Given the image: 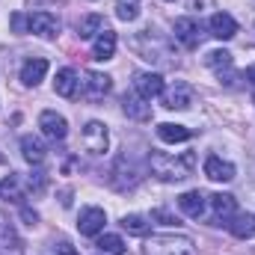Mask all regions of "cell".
Listing matches in <instances>:
<instances>
[{
  "label": "cell",
  "mask_w": 255,
  "mask_h": 255,
  "mask_svg": "<svg viewBox=\"0 0 255 255\" xmlns=\"http://www.w3.org/2000/svg\"><path fill=\"white\" fill-rule=\"evenodd\" d=\"M12 27H15V33L24 36V33H30V18L21 15V12H15V15H12Z\"/></svg>",
  "instance_id": "f546056e"
},
{
  "label": "cell",
  "mask_w": 255,
  "mask_h": 255,
  "mask_svg": "<svg viewBox=\"0 0 255 255\" xmlns=\"http://www.w3.org/2000/svg\"><path fill=\"white\" fill-rule=\"evenodd\" d=\"M30 33H36L39 39H57L60 36V18L51 12H33L30 15Z\"/></svg>",
  "instance_id": "52a82bcc"
},
{
  "label": "cell",
  "mask_w": 255,
  "mask_h": 255,
  "mask_svg": "<svg viewBox=\"0 0 255 255\" xmlns=\"http://www.w3.org/2000/svg\"><path fill=\"white\" fill-rule=\"evenodd\" d=\"M24 220H27V226H36V211H30V208H24Z\"/></svg>",
  "instance_id": "d6a6232c"
},
{
  "label": "cell",
  "mask_w": 255,
  "mask_h": 255,
  "mask_svg": "<svg viewBox=\"0 0 255 255\" xmlns=\"http://www.w3.org/2000/svg\"><path fill=\"white\" fill-rule=\"evenodd\" d=\"M142 255H193V241L184 235H154L145 241Z\"/></svg>",
  "instance_id": "3957f363"
},
{
  "label": "cell",
  "mask_w": 255,
  "mask_h": 255,
  "mask_svg": "<svg viewBox=\"0 0 255 255\" xmlns=\"http://www.w3.org/2000/svg\"><path fill=\"white\" fill-rule=\"evenodd\" d=\"M151 220H160L163 226H178V217H172V214H169V211H163V208L151 211Z\"/></svg>",
  "instance_id": "1f68e13d"
},
{
  "label": "cell",
  "mask_w": 255,
  "mask_h": 255,
  "mask_svg": "<svg viewBox=\"0 0 255 255\" xmlns=\"http://www.w3.org/2000/svg\"><path fill=\"white\" fill-rule=\"evenodd\" d=\"M122 110H125L128 119H133V122H145L151 116V104L145 98H139L136 92H128L125 98H122Z\"/></svg>",
  "instance_id": "9a60e30c"
},
{
  "label": "cell",
  "mask_w": 255,
  "mask_h": 255,
  "mask_svg": "<svg viewBox=\"0 0 255 255\" xmlns=\"http://www.w3.org/2000/svg\"><path fill=\"white\" fill-rule=\"evenodd\" d=\"M104 30V18L101 15H86V18H80V24H77V36L80 39H95L98 33Z\"/></svg>",
  "instance_id": "d4e9b609"
},
{
  "label": "cell",
  "mask_w": 255,
  "mask_h": 255,
  "mask_svg": "<svg viewBox=\"0 0 255 255\" xmlns=\"http://www.w3.org/2000/svg\"><path fill=\"white\" fill-rule=\"evenodd\" d=\"M110 89H113V80H110L107 74H101V71H86V74H83V98L101 101Z\"/></svg>",
  "instance_id": "8992f818"
},
{
  "label": "cell",
  "mask_w": 255,
  "mask_h": 255,
  "mask_svg": "<svg viewBox=\"0 0 255 255\" xmlns=\"http://www.w3.org/2000/svg\"><path fill=\"white\" fill-rule=\"evenodd\" d=\"M253 101H255V95H253Z\"/></svg>",
  "instance_id": "d590c367"
},
{
  "label": "cell",
  "mask_w": 255,
  "mask_h": 255,
  "mask_svg": "<svg viewBox=\"0 0 255 255\" xmlns=\"http://www.w3.org/2000/svg\"><path fill=\"white\" fill-rule=\"evenodd\" d=\"M45 181H48V178H45V172H33V175L27 178V187H30L33 193H42V190H45Z\"/></svg>",
  "instance_id": "4dcf8cb0"
},
{
  "label": "cell",
  "mask_w": 255,
  "mask_h": 255,
  "mask_svg": "<svg viewBox=\"0 0 255 255\" xmlns=\"http://www.w3.org/2000/svg\"><path fill=\"white\" fill-rule=\"evenodd\" d=\"M163 77L157 74V71H133V92L139 95V98H145V101H151V98H160L163 95Z\"/></svg>",
  "instance_id": "277c9868"
},
{
  "label": "cell",
  "mask_w": 255,
  "mask_h": 255,
  "mask_svg": "<svg viewBox=\"0 0 255 255\" xmlns=\"http://www.w3.org/2000/svg\"><path fill=\"white\" fill-rule=\"evenodd\" d=\"M0 196L3 199H12V202H21V178L18 175H9L0 181Z\"/></svg>",
  "instance_id": "83f0119b"
},
{
  "label": "cell",
  "mask_w": 255,
  "mask_h": 255,
  "mask_svg": "<svg viewBox=\"0 0 255 255\" xmlns=\"http://www.w3.org/2000/svg\"><path fill=\"white\" fill-rule=\"evenodd\" d=\"M244 77H247V83H253V86H255V65L247 68V74H244Z\"/></svg>",
  "instance_id": "836d02e7"
},
{
  "label": "cell",
  "mask_w": 255,
  "mask_h": 255,
  "mask_svg": "<svg viewBox=\"0 0 255 255\" xmlns=\"http://www.w3.org/2000/svg\"><path fill=\"white\" fill-rule=\"evenodd\" d=\"M122 229L128 235H136V238H145L151 232V220L142 217V214H125L122 217Z\"/></svg>",
  "instance_id": "603a6c76"
},
{
  "label": "cell",
  "mask_w": 255,
  "mask_h": 255,
  "mask_svg": "<svg viewBox=\"0 0 255 255\" xmlns=\"http://www.w3.org/2000/svg\"><path fill=\"white\" fill-rule=\"evenodd\" d=\"M98 247L107 255H125V241L119 235H101L98 238Z\"/></svg>",
  "instance_id": "4316f807"
},
{
  "label": "cell",
  "mask_w": 255,
  "mask_h": 255,
  "mask_svg": "<svg viewBox=\"0 0 255 255\" xmlns=\"http://www.w3.org/2000/svg\"><path fill=\"white\" fill-rule=\"evenodd\" d=\"M104 223H107V214H104L101 208H83L80 217H77V229H80V235H86V238L101 235V232H104Z\"/></svg>",
  "instance_id": "ba28073f"
},
{
  "label": "cell",
  "mask_w": 255,
  "mask_h": 255,
  "mask_svg": "<svg viewBox=\"0 0 255 255\" xmlns=\"http://www.w3.org/2000/svg\"><path fill=\"white\" fill-rule=\"evenodd\" d=\"M21 154H24V160L27 163H33V166H39L45 157H48V148H45V142L39 139V136H21Z\"/></svg>",
  "instance_id": "ac0fdd59"
},
{
  "label": "cell",
  "mask_w": 255,
  "mask_h": 255,
  "mask_svg": "<svg viewBox=\"0 0 255 255\" xmlns=\"http://www.w3.org/2000/svg\"><path fill=\"white\" fill-rule=\"evenodd\" d=\"M157 136H160L163 142H187L193 133H190V128H184V125L163 122V125H157Z\"/></svg>",
  "instance_id": "cb8c5ba5"
},
{
  "label": "cell",
  "mask_w": 255,
  "mask_h": 255,
  "mask_svg": "<svg viewBox=\"0 0 255 255\" xmlns=\"http://www.w3.org/2000/svg\"><path fill=\"white\" fill-rule=\"evenodd\" d=\"M113 54H116V33L104 27V30L95 36V42H92V60L107 63V60H113Z\"/></svg>",
  "instance_id": "4fadbf2b"
},
{
  "label": "cell",
  "mask_w": 255,
  "mask_h": 255,
  "mask_svg": "<svg viewBox=\"0 0 255 255\" xmlns=\"http://www.w3.org/2000/svg\"><path fill=\"white\" fill-rule=\"evenodd\" d=\"M205 63L211 65L217 74H223V71H232V54H229V51H211V54L205 57Z\"/></svg>",
  "instance_id": "484cf974"
},
{
  "label": "cell",
  "mask_w": 255,
  "mask_h": 255,
  "mask_svg": "<svg viewBox=\"0 0 255 255\" xmlns=\"http://www.w3.org/2000/svg\"><path fill=\"white\" fill-rule=\"evenodd\" d=\"M116 15H119V21H136L139 18V6L133 0H119L116 3Z\"/></svg>",
  "instance_id": "f1b7e54d"
},
{
  "label": "cell",
  "mask_w": 255,
  "mask_h": 255,
  "mask_svg": "<svg viewBox=\"0 0 255 255\" xmlns=\"http://www.w3.org/2000/svg\"><path fill=\"white\" fill-rule=\"evenodd\" d=\"M77 86H80V77H77L74 68H60V71H57V80H54L57 95H63V98H74V95H77Z\"/></svg>",
  "instance_id": "d6986e66"
},
{
  "label": "cell",
  "mask_w": 255,
  "mask_h": 255,
  "mask_svg": "<svg viewBox=\"0 0 255 255\" xmlns=\"http://www.w3.org/2000/svg\"><path fill=\"white\" fill-rule=\"evenodd\" d=\"M133 3H136V0H133Z\"/></svg>",
  "instance_id": "8d00e7d4"
},
{
  "label": "cell",
  "mask_w": 255,
  "mask_h": 255,
  "mask_svg": "<svg viewBox=\"0 0 255 255\" xmlns=\"http://www.w3.org/2000/svg\"><path fill=\"white\" fill-rule=\"evenodd\" d=\"M142 175H145V169L136 163L133 151L125 148V151L116 157V163H113V187H116V190H130V187L139 184Z\"/></svg>",
  "instance_id": "7a4b0ae2"
},
{
  "label": "cell",
  "mask_w": 255,
  "mask_h": 255,
  "mask_svg": "<svg viewBox=\"0 0 255 255\" xmlns=\"http://www.w3.org/2000/svg\"><path fill=\"white\" fill-rule=\"evenodd\" d=\"M208 30H211V36H214V39L229 42V39H235V36H238V21H235L229 12H214V15H211V21H208Z\"/></svg>",
  "instance_id": "30bf717a"
},
{
  "label": "cell",
  "mask_w": 255,
  "mask_h": 255,
  "mask_svg": "<svg viewBox=\"0 0 255 255\" xmlns=\"http://www.w3.org/2000/svg\"><path fill=\"white\" fill-rule=\"evenodd\" d=\"M107 142H110V133H107V125L104 122H98V119L86 122V128H83V145H86V151L104 154L107 151Z\"/></svg>",
  "instance_id": "5b68a950"
},
{
  "label": "cell",
  "mask_w": 255,
  "mask_h": 255,
  "mask_svg": "<svg viewBox=\"0 0 255 255\" xmlns=\"http://www.w3.org/2000/svg\"><path fill=\"white\" fill-rule=\"evenodd\" d=\"M205 199H208V196H205L202 190H187L181 199H178V208H181L187 217L199 220V217L205 214Z\"/></svg>",
  "instance_id": "ffe728a7"
},
{
  "label": "cell",
  "mask_w": 255,
  "mask_h": 255,
  "mask_svg": "<svg viewBox=\"0 0 255 255\" xmlns=\"http://www.w3.org/2000/svg\"><path fill=\"white\" fill-rule=\"evenodd\" d=\"M163 107L166 110H187L193 104V92L187 83H175V86H169V89H163Z\"/></svg>",
  "instance_id": "7c38bea8"
},
{
  "label": "cell",
  "mask_w": 255,
  "mask_h": 255,
  "mask_svg": "<svg viewBox=\"0 0 255 255\" xmlns=\"http://www.w3.org/2000/svg\"><path fill=\"white\" fill-rule=\"evenodd\" d=\"M208 199H211V208H214V223H229V220L238 214L235 196H229V193H214V196H208Z\"/></svg>",
  "instance_id": "5bb4252c"
},
{
  "label": "cell",
  "mask_w": 255,
  "mask_h": 255,
  "mask_svg": "<svg viewBox=\"0 0 255 255\" xmlns=\"http://www.w3.org/2000/svg\"><path fill=\"white\" fill-rule=\"evenodd\" d=\"M166 3H175V0H166Z\"/></svg>",
  "instance_id": "e575fe53"
},
{
  "label": "cell",
  "mask_w": 255,
  "mask_h": 255,
  "mask_svg": "<svg viewBox=\"0 0 255 255\" xmlns=\"http://www.w3.org/2000/svg\"><path fill=\"white\" fill-rule=\"evenodd\" d=\"M193 166H196V154L184 151V154H160L154 151L148 157V169L154 178L166 181V184H175V181H187L193 175Z\"/></svg>",
  "instance_id": "6da1fadb"
},
{
  "label": "cell",
  "mask_w": 255,
  "mask_h": 255,
  "mask_svg": "<svg viewBox=\"0 0 255 255\" xmlns=\"http://www.w3.org/2000/svg\"><path fill=\"white\" fill-rule=\"evenodd\" d=\"M172 33H175V39H178L187 51H193V48L202 42V30H199V24H196L193 18H175Z\"/></svg>",
  "instance_id": "8fae6325"
},
{
  "label": "cell",
  "mask_w": 255,
  "mask_h": 255,
  "mask_svg": "<svg viewBox=\"0 0 255 255\" xmlns=\"http://www.w3.org/2000/svg\"><path fill=\"white\" fill-rule=\"evenodd\" d=\"M39 128H42V133H45L48 139H54V142L65 139V133H68V122H65V116H60L57 110H45V113L39 116Z\"/></svg>",
  "instance_id": "9c48e42d"
},
{
  "label": "cell",
  "mask_w": 255,
  "mask_h": 255,
  "mask_svg": "<svg viewBox=\"0 0 255 255\" xmlns=\"http://www.w3.org/2000/svg\"><path fill=\"white\" fill-rule=\"evenodd\" d=\"M205 175H208L211 181H223V184H226V181L235 178V163H229V160L211 154V157L205 160Z\"/></svg>",
  "instance_id": "2e32d148"
},
{
  "label": "cell",
  "mask_w": 255,
  "mask_h": 255,
  "mask_svg": "<svg viewBox=\"0 0 255 255\" xmlns=\"http://www.w3.org/2000/svg\"><path fill=\"white\" fill-rule=\"evenodd\" d=\"M226 226H229V232H232L235 238L247 241V238H253L255 235V214H235Z\"/></svg>",
  "instance_id": "44dd1931"
},
{
  "label": "cell",
  "mask_w": 255,
  "mask_h": 255,
  "mask_svg": "<svg viewBox=\"0 0 255 255\" xmlns=\"http://www.w3.org/2000/svg\"><path fill=\"white\" fill-rule=\"evenodd\" d=\"M0 247H3V250H12V253L21 250V238H18V232H15V223H12L6 214H0Z\"/></svg>",
  "instance_id": "7402d4cb"
},
{
  "label": "cell",
  "mask_w": 255,
  "mask_h": 255,
  "mask_svg": "<svg viewBox=\"0 0 255 255\" xmlns=\"http://www.w3.org/2000/svg\"><path fill=\"white\" fill-rule=\"evenodd\" d=\"M45 74H48V60H42V57L27 60V63L21 65V83L24 86H39L45 80Z\"/></svg>",
  "instance_id": "e0dca14e"
}]
</instances>
